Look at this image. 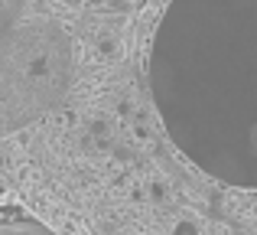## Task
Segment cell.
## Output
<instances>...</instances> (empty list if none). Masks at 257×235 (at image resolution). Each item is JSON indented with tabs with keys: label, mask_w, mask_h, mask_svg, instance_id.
Masks as SVG:
<instances>
[{
	"label": "cell",
	"mask_w": 257,
	"mask_h": 235,
	"mask_svg": "<svg viewBox=\"0 0 257 235\" xmlns=\"http://www.w3.org/2000/svg\"><path fill=\"white\" fill-rule=\"evenodd\" d=\"M101 52H104V56H120V43H117V36H101Z\"/></svg>",
	"instance_id": "1"
},
{
	"label": "cell",
	"mask_w": 257,
	"mask_h": 235,
	"mask_svg": "<svg viewBox=\"0 0 257 235\" xmlns=\"http://www.w3.org/2000/svg\"><path fill=\"white\" fill-rule=\"evenodd\" d=\"M176 235H195V225L192 222H179L176 225Z\"/></svg>",
	"instance_id": "2"
}]
</instances>
